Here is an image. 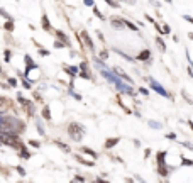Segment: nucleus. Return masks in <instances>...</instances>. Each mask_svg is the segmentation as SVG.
Masks as SVG:
<instances>
[{"label":"nucleus","instance_id":"13","mask_svg":"<svg viewBox=\"0 0 193 183\" xmlns=\"http://www.w3.org/2000/svg\"><path fill=\"white\" fill-rule=\"evenodd\" d=\"M81 151H83V153H86L88 156H92L93 159L98 158V153H95V151H93V149H90V147H81Z\"/></svg>","mask_w":193,"mask_h":183},{"label":"nucleus","instance_id":"33","mask_svg":"<svg viewBox=\"0 0 193 183\" xmlns=\"http://www.w3.org/2000/svg\"><path fill=\"white\" fill-rule=\"evenodd\" d=\"M17 173H19L20 176H24V175H25V170H24L22 166H17Z\"/></svg>","mask_w":193,"mask_h":183},{"label":"nucleus","instance_id":"10","mask_svg":"<svg viewBox=\"0 0 193 183\" xmlns=\"http://www.w3.org/2000/svg\"><path fill=\"white\" fill-rule=\"evenodd\" d=\"M56 36H58V39L63 42V44H66V46H70V37L66 36L64 32H61V31H56Z\"/></svg>","mask_w":193,"mask_h":183},{"label":"nucleus","instance_id":"21","mask_svg":"<svg viewBox=\"0 0 193 183\" xmlns=\"http://www.w3.org/2000/svg\"><path fill=\"white\" fill-rule=\"evenodd\" d=\"M161 31H163V36H166V34H170V32H171V27H170V26H168V24H164V26H163V29H161Z\"/></svg>","mask_w":193,"mask_h":183},{"label":"nucleus","instance_id":"19","mask_svg":"<svg viewBox=\"0 0 193 183\" xmlns=\"http://www.w3.org/2000/svg\"><path fill=\"white\" fill-rule=\"evenodd\" d=\"M42 27H44L46 31H49V29H51V24H49V20H48L46 15H42Z\"/></svg>","mask_w":193,"mask_h":183},{"label":"nucleus","instance_id":"36","mask_svg":"<svg viewBox=\"0 0 193 183\" xmlns=\"http://www.w3.org/2000/svg\"><path fill=\"white\" fill-rule=\"evenodd\" d=\"M139 93H142V95H149V90H147V88H142V87H141V88H139Z\"/></svg>","mask_w":193,"mask_h":183},{"label":"nucleus","instance_id":"31","mask_svg":"<svg viewBox=\"0 0 193 183\" xmlns=\"http://www.w3.org/2000/svg\"><path fill=\"white\" fill-rule=\"evenodd\" d=\"M83 2H85L86 7H95V2H93V0H83Z\"/></svg>","mask_w":193,"mask_h":183},{"label":"nucleus","instance_id":"43","mask_svg":"<svg viewBox=\"0 0 193 183\" xmlns=\"http://www.w3.org/2000/svg\"><path fill=\"white\" fill-rule=\"evenodd\" d=\"M92 183H109V182H107V180H102V178H100V180H93Z\"/></svg>","mask_w":193,"mask_h":183},{"label":"nucleus","instance_id":"8","mask_svg":"<svg viewBox=\"0 0 193 183\" xmlns=\"http://www.w3.org/2000/svg\"><path fill=\"white\" fill-rule=\"evenodd\" d=\"M135 59H139V61H149V59H151V51H149V49H144Z\"/></svg>","mask_w":193,"mask_h":183},{"label":"nucleus","instance_id":"26","mask_svg":"<svg viewBox=\"0 0 193 183\" xmlns=\"http://www.w3.org/2000/svg\"><path fill=\"white\" fill-rule=\"evenodd\" d=\"M73 182H76V183H85V178H83V176H80V175H76Z\"/></svg>","mask_w":193,"mask_h":183},{"label":"nucleus","instance_id":"25","mask_svg":"<svg viewBox=\"0 0 193 183\" xmlns=\"http://www.w3.org/2000/svg\"><path fill=\"white\" fill-rule=\"evenodd\" d=\"M105 2H107V3H109V5H110V7H115V9H119V7H120V5H119V3H117L115 0H105Z\"/></svg>","mask_w":193,"mask_h":183},{"label":"nucleus","instance_id":"28","mask_svg":"<svg viewBox=\"0 0 193 183\" xmlns=\"http://www.w3.org/2000/svg\"><path fill=\"white\" fill-rule=\"evenodd\" d=\"M9 85L10 87H17V80L15 78H9Z\"/></svg>","mask_w":193,"mask_h":183},{"label":"nucleus","instance_id":"16","mask_svg":"<svg viewBox=\"0 0 193 183\" xmlns=\"http://www.w3.org/2000/svg\"><path fill=\"white\" fill-rule=\"evenodd\" d=\"M156 42H157V48L164 53V51H166V44H164V41H163L161 37H156Z\"/></svg>","mask_w":193,"mask_h":183},{"label":"nucleus","instance_id":"6","mask_svg":"<svg viewBox=\"0 0 193 183\" xmlns=\"http://www.w3.org/2000/svg\"><path fill=\"white\" fill-rule=\"evenodd\" d=\"M64 71L70 75L71 78H75V76H78V73H80V70H78V66H64Z\"/></svg>","mask_w":193,"mask_h":183},{"label":"nucleus","instance_id":"24","mask_svg":"<svg viewBox=\"0 0 193 183\" xmlns=\"http://www.w3.org/2000/svg\"><path fill=\"white\" fill-rule=\"evenodd\" d=\"M93 12H95V15L100 19V20H103V14H102V12H100V10L96 9V7H93Z\"/></svg>","mask_w":193,"mask_h":183},{"label":"nucleus","instance_id":"48","mask_svg":"<svg viewBox=\"0 0 193 183\" xmlns=\"http://www.w3.org/2000/svg\"><path fill=\"white\" fill-rule=\"evenodd\" d=\"M188 37H190V39H193V32H190V34H188Z\"/></svg>","mask_w":193,"mask_h":183},{"label":"nucleus","instance_id":"42","mask_svg":"<svg viewBox=\"0 0 193 183\" xmlns=\"http://www.w3.org/2000/svg\"><path fill=\"white\" fill-rule=\"evenodd\" d=\"M5 61H10V51H5Z\"/></svg>","mask_w":193,"mask_h":183},{"label":"nucleus","instance_id":"3","mask_svg":"<svg viewBox=\"0 0 193 183\" xmlns=\"http://www.w3.org/2000/svg\"><path fill=\"white\" fill-rule=\"evenodd\" d=\"M147 81H149V87H151V90H154L156 93H159L161 97H170V98H171V95H170L168 92L163 88V85H161L159 81H156L154 78H147Z\"/></svg>","mask_w":193,"mask_h":183},{"label":"nucleus","instance_id":"30","mask_svg":"<svg viewBox=\"0 0 193 183\" xmlns=\"http://www.w3.org/2000/svg\"><path fill=\"white\" fill-rule=\"evenodd\" d=\"M70 93H71V97H75L76 100H81V95H78L76 92H73V90H71V88H70Z\"/></svg>","mask_w":193,"mask_h":183},{"label":"nucleus","instance_id":"27","mask_svg":"<svg viewBox=\"0 0 193 183\" xmlns=\"http://www.w3.org/2000/svg\"><path fill=\"white\" fill-rule=\"evenodd\" d=\"M166 139H171V141H176V134H174V132H170V134H166Z\"/></svg>","mask_w":193,"mask_h":183},{"label":"nucleus","instance_id":"44","mask_svg":"<svg viewBox=\"0 0 193 183\" xmlns=\"http://www.w3.org/2000/svg\"><path fill=\"white\" fill-rule=\"evenodd\" d=\"M146 19H147V20H149V22H153V24H154V19L151 17V15H146Z\"/></svg>","mask_w":193,"mask_h":183},{"label":"nucleus","instance_id":"23","mask_svg":"<svg viewBox=\"0 0 193 183\" xmlns=\"http://www.w3.org/2000/svg\"><path fill=\"white\" fill-rule=\"evenodd\" d=\"M115 53H117V54H120V56H122V58H125V59H127V61H134V59H132V58H131V56H127V54H125V53H122V51H119V49H117Z\"/></svg>","mask_w":193,"mask_h":183},{"label":"nucleus","instance_id":"29","mask_svg":"<svg viewBox=\"0 0 193 183\" xmlns=\"http://www.w3.org/2000/svg\"><path fill=\"white\" fill-rule=\"evenodd\" d=\"M22 85H24V88H27V90H31L32 87H31V81H27V80H24L22 81Z\"/></svg>","mask_w":193,"mask_h":183},{"label":"nucleus","instance_id":"2","mask_svg":"<svg viewBox=\"0 0 193 183\" xmlns=\"http://www.w3.org/2000/svg\"><path fill=\"white\" fill-rule=\"evenodd\" d=\"M68 134H70V137H71L75 143H80V141L83 139L85 127H83L81 124H78V122H71V124L68 126Z\"/></svg>","mask_w":193,"mask_h":183},{"label":"nucleus","instance_id":"9","mask_svg":"<svg viewBox=\"0 0 193 183\" xmlns=\"http://www.w3.org/2000/svg\"><path fill=\"white\" fill-rule=\"evenodd\" d=\"M119 137H110V139H107V143H105V149H112L114 146H117L119 144Z\"/></svg>","mask_w":193,"mask_h":183},{"label":"nucleus","instance_id":"40","mask_svg":"<svg viewBox=\"0 0 193 183\" xmlns=\"http://www.w3.org/2000/svg\"><path fill=\"white\" fill-rule=\"evenodd\" d=\"M29 144H31L32 147H39V143H38V141H29Z\"/></svg>","mask_w":193,"mask_h":183},{"label":"nucleus","instance_id":"14","mask_svg":"<svg viewBox=\"0 0 193 183\" xmlns=\"http://www.w3.org/2000/svg\"><path fill=\"white\" fill-rule=\"evenodd\" d=\"M147 126H149V127H153V129H161V127H163V124H161V122H157V120H147Z\"/></svg>","mask_w":193,"mask_h":183},{"label":"nucleus","instance_id":"12","mask_svg":"<svg viewBox=\"0 0 193 183\" xmlns=\"http://www.w3.org/2000/svg\"><path fill=\"white\" fill-rule=\"evenodd\" d=\"M122 22H124V27H129V29H132L134 32H137V31H139V27H137V26H134L131 20H127V19H122Z\"/></svg>","mask_w":193,"mask_h":183},{"label":"nucleus","instance_id":"45","mask_svg":"<svg viewBox=\"0 0 193 183\" xmlns=\"http://www.w3.org/2000/svg\"><path fill=\"white\" fill-rule=\"evenodd\" d=\"M135 178H137V180H139V182H141V183H147V182H146V180H144V178H141V176H135Z\"/></svg>","mask_w":193,"mask_h":183},{"label":"nucleus","instance_id":"15","mask_svg":"<svg viewBox=\"0 0 193 183\" xmlns=\"http://www.w3.org/2000/svg\"><path fill=\"white\" fill-rule=\"evenodd\" d=\"M42 117H44L46 120H51V109H49V107H44V109H42Z\"/></svg>","mask_w":193,"mask_h":183},{"label":"nucleus","instance_id":"46","mask_svg":"<svg viewBox=\"0 0 193 183\" xmlns=\"http://www.w3.org/2000/svg\"><path fill=\"white\" fill-rule=\"evenodd\" d=\"M188 126L192 127V132H193V120H188Z\"/></svg>","mask_w":193,"mask_h":183},{"label":"nucleus","instance_id":"38","mask_svg":"<svg viewBox=\"0 0 193 183\" xmlns=\"http://www.w3.org/2000/svg\"><path fill=\"white\" fill-rule=\"evenodd\" d=\"M100 58L107 59V58H109V53H107V51H100Z\"/></svg>","mask_w":193,"mask_h":183},{"label":"nucleus","instance_id":"11","mask_svg":"<svg viewBox=\"0 0 193 183\" xmlns=\"http://www.w3.org/2000/svg\"><path fill=\"white\" fill-rule=\"evenodd\" d=\"M75 159H78V161H80L81 165H85V166H90V168H92V166H95V161H88V159H83V158H81L80 154H75Z\"/></svg>","mask_w":193,"mask_h":183},{"label":"nucleus","instance_id":"47","mask_svg":"<svg viewBox=\"0 0 193 183\" xmlns=\"http://www.w3.org/2000/svg\"><path fill=\"white\" fill-rule=\"evenodd\" d=\"M0 105H3V98L2 97H0Z\"/></svg>","mask_w":193,"mask_h":183},{"label":"nucleus","instance_id":"34","mask_svg":"<svg viewBox=\"0 0 193 183\" xmlns=\"http://www.w3.org/2000/svg\"><path fill=\"white\" fill-rule=\"evenodd\" d=\"M5 29H7V31H12V29H14V26H12V20H9V22L5 24Z\"/></svg>","mask_w":193,"mask_h":183},{"label":"nucleus","instance_id":"49","mask_svg":"<svg viewBox=\"0 0 193 183\" xmlns=\"http://www.w3.org/2000/svg\"><path fill=\"white\" fill-rule=\"evenodd\" d=\"M164 183H168V182H164Z\"/></svg>","mask_w":193,"mask_h":183},{"label":"nucleus","instance_id":"7","mask_svg":"<svg viewBox=\"0 0 193 183\" xmlns=\"http://www.w3.org/2000/svg\"><path fill=\"white\" fill-rule=\"evenodd\" d=\"M110 24H112V27H115V29H124V22H122V17H112Z\"/></svg>","mask_w":193,"mask_h":183},{"label":"nucleus","instance_id":"4","mask_svg":"<svg viewBox=\"0 0 193 183\" xmlns=\"http://www.w3.org/2000/svg\"><path fill=\"white\" fill-rule=\"evenodd\" d=\"M156 163L157 166H166V151H159L156 154Z\"/></svg>","mask_w":193,"mask_h":183},{"label":"nucleus","instance_id":"1","mask_svg":"<svg viewBox=\"0 0 193 183\" xmlns=\"http://www.w3.org/2000/svg\"><path fill=\"white\" fill-rule=\"evenodd\" d=\"M95 65H96V68H100V73H102V76L105 78V80H109L114 87H115L119 92H122V93H129V95H134V88L132 87H129L124 80H120L119 76H117L115 73H112L100 59H95Z\"/></svg>","mask_w":193,"mask_h":183},{"label":"nucleus","instance_id":"17","mask_svg":"<svg viewBox=\"0 0 193 183\" xmlns=\"http://www.w3.org/2000/svg\"><path fill=\"white\" fill-rule=\"evenodd\" d=\"M54 144H56V146H58V147H61L63 151H66V153H70V146H68V144H64V143H61V141H54Z\"/></svg>","mask_w":193,"mask_h":183},{"label":"nucleus","instance_id":"41","mask_svg":"<svg viewBox=\"0 0 193 183\" xmlns=\"http://www.w3.org/2000/svg\"><path fill=\"white\" fill-rule=\"evenodd\" d=\"M185 147H188V149H193V144H190V143H181Z\"/></svg>","mask_w":193,"mask_h":183},{"label":"nucleus","instance_id":"20","mask_svg":"<svg viewBox=\"0 0 193 183\" xmlns=\"http://www.w3.org/2000/svg\"><path fill=\"white\" fill-rule=\"evenodd\" d=\"M36 124H38V132L41 134V136H44V134H46V131H44V127H42V124H41V120H39V119H36Z\"/></svg>","mask_w":193,"mask_h":183},{"label":"nucleus","instance_id":"37","mask_svg":"<svg viewBox=\"0 0 193 183\" xmlns=\"http://www.w3.org/2000/svg\"><path fill=\"white\" fill-rule=\"evenodd\" d=\"M39 54H41V56H49V51H46V49H39Z\"/></svg>","mask_w":193,"mask_h":183},{"label":"nucleus","instance_id":"22","mask_svg":"<svg viewBox=\"0 0 193 183\" xmlns=\"http://www.w3.org/2000/svg\"><path fill=\"white\" fill-rule=\"evenodd\" d=\"M181 165H185V166H193V161H192V159H188V158H181Z\"/></svg>","mask_w":193,"mask_h":183},{"label":"nucleus","instance_id":"18","mask_svg":"<svg viewBox=\"0 0 193 183\" xmlns=\"http://www.w3.org/2000/svg\"><path fill=\"white\" fill-rule=\"evenodd\" d=\"M20 158H24V159H29V158H31V153H29L27 149L20 147Z\"/></svg>","mask_w":193,"mask_h":183},{"label":"nucleus","instance_id":"5","mask_svg":"<svg viewBox=\"0 0 193 183\" xmlns=\"http://www.w3.org/2000/svg\"><path fill=\"white\" fill-rule=\"evenodd\" d=\"M81 37H83V41H85V44L88 46V49H90V51H93V49H95V46H93V41L90 39V36H88V34H86L85 31L81 32Z\"/></svg>","mask_w":193,"mask_h":183},{"label":"nucleus","instance_id":"35","mask_svg":"<svg viewBox=\"0 0 193 183\" xmlns=\"http://www.w3.org/2000/svg\"><path fill=\"white\" fill-rule=\"evenodd\" d=\"M183 19H185L186 22H190V24H193V17H192V15H186V14H185V15H183Z\"/></svg>","mask_w":193,"mask_h":183},{"label":"nucleus","instance_id":"39","mask_svg":"<svg viewBox=\"0 0 193 183\" xmlns=\"http://www.w3.org/2000/svg\"><path fill=\"white\" fill-rule=\"evenodd\" d=\"M149 156H151V149H149V147H147V149H146V151H144V158H149Z\"/></svg>","mask_w":193,"mask_h":183},{"label":"nucleus","instance_id":"32","mask_svg":"<svg viewBox=\"0 0 193 183\" xmlns=\"http://www.w3.org/2000/svg\"><path fill=\"white\" fill-rule=\"evenodd\" d=\"M54 48H56V49H61V48H64V44H63L61 41H56V42H54Z\"/></svg>","mask_w":193,"mask_h":183}]
</instances>
